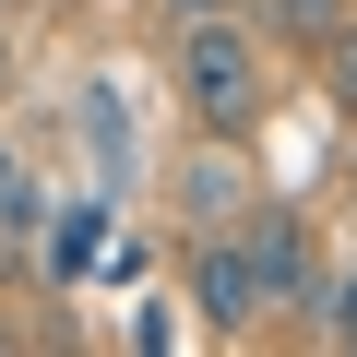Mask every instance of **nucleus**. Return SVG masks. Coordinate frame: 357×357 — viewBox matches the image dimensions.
<instances>
[{
  "mask_svg": "<svg viewBox=\"0 0 357 357\" xmlns=\"http://www.w3.org/2000/svg\"><path fill=\"white\" fill-rule=\"evenodd\" d=\"M250 262H262V286H274V310L298 298V215H250Z\"/></svg>",
  "mask_w": 357,
  "mask_h": 357,
  "instance_id": "nucleus-6",
  "label": "nucleus"
},
{
  "mask_svg": "<svg viewBox=\"0 0 357 357\" xmlns=\"http://www.w3.org/2000/svg\"><path fill=\"white\" fill-rule=\"evenodd\" d=\"M84 262H107V215H96V203L48 215V238H36V274H48V286H72Z\"/></svg>",
  "mask_w": 357,
  "mask_h": 357,
  "instance_id": "nucleus-4",
  "label": "nucleus"
},
{
  "mask_svg": "<svg viewBox=\"0 0 357 357\" xmlns=\"http://www.w3.org/2000/svg\"><path fill=\"white\" fill-rule=\"evenodd\" d=\"M274 36L286 48H345L357 36V0H274Z\"/></svg>",
  "mask_w": 357,
  "mask_h": 357,
  "instance_id": "nucleus-5",
  "label": "nucleus"
},
{
  "mask_svg": "<svg viewBox=\"0 0 357 357\" xmlns=\"http://www.w3.org/2000/svg\"><path fill=\"white\" fill-rule=\"evenodd\" d=\"M321 333H333V345H357V274H333V286H321Z\"/></svg>",
  "mask_w": 357,
  "mask_h": 357,
  "instance_id": "nucleus-8",
  "label": "nucleus"
},
{
  "mask_svg": "<svg viewBox=\"0 0 357 357\" xmlns=\"http://www.w3.org/2000/svg\"><path fill=\"white\" fill-rule=\"evenodd\" d=\"M238 203H250V191H238V131H215V155L191 167V227H203V238H227V227H238Z\"/></svg>",
  "mask_w": 357,
  "mask_h": 357,
  "instance_id": "nucleus-3",
  "label": "nucleus"
},
{
  "mask_svg": "<svg viewBox=\"0 0 357 357\" xmlns=\"http://www.w3.org/2000/svg\"><path fill=\"white\" fill-rule=\"evenodd\" d=\"M191 298H203V321H215V333H250V321L274 310V286H262L250 238H203V274H191Z\"/></svg>",
  "mask_w": 357,
  "mask_h": 357,
  "instance_id": "nucleus-2",
  "label": "nucleus"
},
{
  "mask_svg": "<svg viewBox=\"0 0 357 357\" xmlns=\"http://www.w3.org/2000/svg\"><path fill=\"white\" fill-rule=\"evenodd\" d=\"M36 215H48V203H36V178H24V155L0 143V238H24Z\"/></svg>",
  "mask_w": 357,
  "mask_h": 357,
  "instance_id": "nucleus-7",
  "label": "nucleus"
},
{
  "mask_svg": "<svg viewBox=\"0 0 357 357\" xmlns=\"http://www.w3.org/2000/svg\"><path fill=\"white\" fill-rule=\"evenodd\" d=\"M262 36L238 24V13H178V96H191V119H203V143L215 131H238L250 143V119H262Z\"/></svg>",
  "mask_w": 357,
  "mask_h": 357,
  "instance_id": "nucleus-1",
  "label": "nucleus"
},
{
  "mask_svg": "<svg viewBox=\"0 0 357 357\" xmlns=\"http://www.w3.org/2000/svg\"><path fill=\"white\" fill-rule=\"evenodd\" d=\"M167 13H238V0H167Z\"/></svg>",
  "mask_w": 357,
  "mask_h": 357,
  "instance_id": "nucleus-9",
  "label": "nucleus"
}]
</instances>
